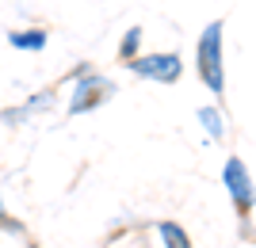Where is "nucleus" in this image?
<instances>
[{
    "label": "nucleus",
    "instance_id": "nucleus-1",
    "mask_svg": "<svg viewBox=\"0 0 256 248\" xmlns=\"http://www.w3.org/2000/svg\"><path fill=\"white\" fill-rule=\"evenodd\" d=\"M195 73L214 96L226 92V23L210 19L195 42Z\"/></svg>",
    "mask_w": 256,
    "mask_h": 248
},
{
    "label": "nucleus",
    "instance_id": "nucleus-2",
    "mask_svg": "<svg viewBox=\"0 0 256 248\" xmlns=\"http://www.w3.org/2000/svg\"><path fill=\"white\" fill-rule=\"evenodd\" d=\"M134 76L142 80H153V84H176L184 76V57L176 50H160V54H138L126 65Z\"/></svg>",
    "mask_w": 256,
    "mask_h": 248
},
{
    "label": "nucleus",
    "instance_id": "nucleus-3",
    "mask_svg": "<svg viewBox=\"0 0 256 248\" xmlns=\"http://www.w3.org/2000/svg\"><path fill=\"white\" fill-rule=\"evenodd\" d=\"M222 184H226V191H230V199L237 203V214H241V218L252 214V206H256V187H252V176H248V168H245V161H241V157H230V161H226Z\"/></svg>",
    "mask_w": 256,
    "mask_h": 248
},
{
    "label": "nucleus",
    "instance_id": "nucleus-4",
    "mask_svg": "<svg viewBox=\"0 0 256 248\" xmlns=\"http://www.w3.org/2000/svg\"><path fill=\"white\" fill-rule=\"evenodd\" d=\"M111 96H115V84H111L107 76L84 73L80 80H76V92H73V103H69V115H84V111H92V107H100V103H107Z\"/></svg>",
    "mask_w": 256,
    "mask_h": 248
},
{
    "label": "nucleus",
    "instance_id": "nucleus-5",
    "mask_svg": "<svg viewBox=\"0 0 256 248\" xmlns=\"http://www.w3.org/2000/svg\"><path fill=\"white\" fill-rule=\"evenodd\" d=\"M8 42L16 46V50H42L46 46V31H12Z\"/></svg>",
    "mask_w": 256,
    "mask_h": 248
},
{
    "label": "nucleus",
    "instance_id": "nucleus-6",
    "mask_svg": "<svg viewBox=\"0 0 256 248\" xmlns=\"http://www.w3.org/2000/svg\"><path fill=\"white\" fill-rule=\"evenodd\" d=\"M157 233H160V241H164L168 248H192V237H188V233H184L176 222H160Z\"/></svg>",
    "mask_w": 256,
    "mask_h": 248
},
{
    "label": "nucleus",
    "instance_id": "nucleus-7",
    "mask_svg": "<svg viewBox=\"0 0 256 248\" xmlns=\"http://www.w3.org/2000/svg\"><path fill=\"white\" fill-rule=\"evenodd\" d=\"M138 42H142V27H130V31L122 34V46H118V57H122L126 65L138 57V54H134V50H138Z\"/></svg>",
    "mask_w": 256,
    "mask_h": 248
},
{
    "label": "nucleus",
    "instance_id": "nucleus-8",
    "mask_svg": "<svg viewBox=\"0 0 256 248\" xmlns=\"http://www.w3.org/2000/svg\"><path fill=\"white\" fill-rule=\"evenodd\" d=\"M199 122L206 126L210 138H222V111L218 107H199Z\"/></svg>",
    "mask_w": 256,
    "mask_h": 248
},
{
    "label": "nucleus",
    "instance_id": "nucleus-9",
    "mask_svg": "<svg viewBox=\"0 0 256 248\" xmlns=\"http://www.w3.org/2000/svg\"><path fill=\"white\" fill-rule=\"evenodd\" d=\"M0 218H8V210H4V195H0Z\"/></svg>",
    "mask_w": 256,
    "mask_h": 248
}]
</instances>
